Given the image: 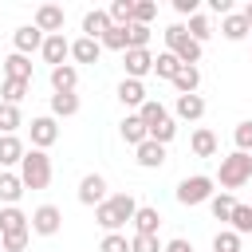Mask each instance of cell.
<instances>
[{"mask_svg":"<svg viewBox=\"0 0 252 252\" xmlns=\"http://www.w3.org/2000/svg\"><path fill=\"white\" fill-rule=\"evenodd\" d=\"M134 213H138V201H134L130 193H110V197L94 209V220H98V228L118 232L122 224H130V220H134Z\"/></svg>","mask_w":252,"mask_h":252,"instance_id":"obj_1","label":"cell"},{"mask_svg":"<svg viewBox=\"0 0 252 252\" xmlns=\"http://www.w3.org/2000/svg\"><path fill=\"white\" fill-rule=\"evenodd\" d=\"M20 181H24V189H47L51 185V158H47V150H28L24 154Z\"/></svg>","mask_w":252,"mask_h":252,"instance_id":"obj_2","label":"cell"},{"mask_svg":"<svg viewBox=\"0 0 252 252\" xmlns=\"http://www.w3.org/2000/svg\"><path fill=\"white\" fill-rule=\"evenodd\" d=\"M161 35H165V51H173V55H177V59H181L185 67H197V63H201V51H205V47L189 39L185 24H169V28L161 32Z\"/></svg>","mask_w":252,"mask_h":252,"instance_id":"obj_3","label":"cell"},{"mask_svg":"<svg viewBox=\"0 0 252 252\" xmlns=\"http://www.w3.org/2000/svg\"><path fill=\"white\" fill-rule=\"evenodd\" d=\"M248 177H252V154H240V150H232L228 158H220V173H217V181L224 185V193L240 189Z\"/></svg>","mask_w":252,"mask_h":252,"instance_id":"obj_4","label":"cell"},{"mask_svg":"<svg viewBox=\"0 0 252 252\" xmlns=\"http://www.w3.org/2000/svg\"><path fill=\"white\" fill-rule=\"evenodd\" d=\"M213 177H205V173H193V177H185L181 185H177V201L181 205H209V197H213Z\"/></svg>","mask_w":252,"mask_h":252,"instance_id":"obj_5","label":"cell"},{"mask_svg":"<svg viewBox=\"0 0 252 252\" xmlns=\"http://www.w3.org/2000/svg\"><path fill=\"white\" fill-rule=\"evenodd\" d=\"M28 228H32L35 236H55V232L63 228V213H59L55 205H39V209L28 217Z\"/></svg>","mask_w":252,"mask_h":252,"instance_id":"obj_6","label":"cell"},{"mask_svg":"<svg viewBox=\"0 0 252 252\" xmlns=\"http://www.w3.org/2000/svg\"><path fill=\"white\" fill-rule=\"evenodd\" d=\"M28 134H32V150H47V146L59 142V122L51 114H39V118H32Z\"/></svg>","mask_w":252,"mask_h":252,"instance_id":"obj_7","label":"cell"},{"mask_svg":"<svg viewBox=\"0 0 252 252\" xmlns=\"http://www.w3.org/2000/svg\"><path fill=\"white\" fill-rule=\"evenodd\" d=\"M106 197H110V193H106V177H102V173H83V181H79V205L98 209Z\"/></svg>","mask_w":252,"mask_h":252,"instance_id":"obj_8","label":"cell"},{"mask_svg":"<svg viewBox=\"0 0 252 252\" xmlns=\"http://www.w3.org/2000/svg\"><path fill=\"white\" fill-rule=\"evenodd\" d=\"M122 67H126V79H146L150 71H154V55H150V47H134V51H122Z\"/></svg>","mask_w":252,"mask_h":252,"instance_id":"obj_9","label":"cell"},{"mask_svg":"<svg viewBox=\"0 0 252 252\" xmlns=\"http://www.w3.org/2000/svg\"><path fill=\"white\" fill-rule=\"evenodd\" d=\"M63 24H67V12H63L59 4H39V8H35V28H39L43 35H59Z\"/></svg>","mask_w":252,"mask_h":252,"instance_id":"obj_10","label":"cell"},{"mask_svg":"<svg viewBox=\"0 0 252 252\" xmlns=\"http://www.w3.org/2000/svg\"><path fill=\"white\" fill-rule=\"evenodd\" d=\"M39 55H43V63H51V67H63L67 59H71V39L59 32V35H43V47H39Z\"/></svg>","mask_w":252,"mask_h":252,"instance_id":"obj_11","label":"cell"},{"mask_svg":"<svg viewBox=\"0 0 252 252\" xmlns=\"http://www.w3.org/2000/svg\"><path fill=\"white\" fill-rule=\"evenodd\" d=\"M134 236H158V228H161V213L154 209V205H138V213H134Z\"/></svg>","mask_w":252,"mask_h":252,"instance_id":"obj_12","label":"cell"},{"mask_svg":"<svg viewBox=\"0 0 252 252\" xmlns=\"http://www.w3.org/2000/svg\"><path fill=\"white\" fill-rule=\"evenodd\" d=\"M12 43H16V55H28V51H39V47H43V32H39L35 24H24V28H16V35H12Z\"/></svg>","mask_w":252,"mask_h":252,"instance_id":"obj_13","label":"cell"},{"mask_svg":"<svg viewBox=\"0 0 252 252\" xmlns=\"http://www.w3.org/2000/svg\"><path fill=\"white\" fill-rule=\"evenodd\" d=\"M51 87H55V94H75V87H79V67H75V63L51 67Z\"/></svg>","mask_w":252,"mask_h":252,"instance_id":"obj_14","label":"cell"},{"mask_svg":"<svg viewBox=\"0 0 252 252\" xmlns=\"http://www.w3.org/2000/svg\"><path fill=\"white\" fill-rule=\"evenodd\" d=\"M134 161L142 165V169H161L165 165V146H158V142H142L138 150H134Z\"/></svg>","mask_w":252,"mask_h":252,"instance_id":"obj_15","label":"cell"},{"mask_svg":"<svg viewBox=\"0 0 252 252\" xmlns=\"http://www.w3.org/2000/svg\"><path fill=\"white\" fill-rule=\"evenodd\" d=\"M110 32V16H106V8H91L87 16H83V35L87 39H102Z\"/></svg>","mask_w":252,"mask_h":252,"instance_id":"obj_16","label":"cell"},{"mask_svg":"<svg viewBox=\"0 0 252 252\" xmlns=\"http://www.w3.org/2000/svg\"><path fill=\"white\" fill-rule=\"evenodd\" d=\"M0 63H4V79L32 83V59H28V55H16V51H12V55H4Z\"/></svg>","mask_w":252,"mask_h":252,"instance_id":"obj_17","label":"cell"},{"mask_svg":"<svg viewBox=\"0 0 252 252\" xmlns=\"http://www.w3.org/2000/svg\"><path fill=\"white\" fill-rule=\"evenodd\" d=\"M173 114L185 118V122H197V118H205V98H201V94H177Z\"/></svg>","mask_w":252,"mask_h":252,"instance_id":"obj_18","label":"cell"},{"mask_svg":"<svg viewBox=\"0 0 252 252\" xmlns=\"http://www.w3.org/2000/svg\"><path fill=\"white\" fill-rule=\"evenodd\" d=\"M118 134H122V142H126V146H134V150L150 138V134H146V122H142L138 114H126V118L118 122Z\"/></svg>","mask_w":252,"mask_h":252,"instance_id":"obj_19","label":"cell"},{"mask_svg":"<svg viewBox=\"0 0 252 252\" xmlns=\"http://www.w3.org/2000/svg\"><path fill=\"white\" fill-rule=\"evenodd\" d=\"M24 154H28V146H24L16 134H0V165H4V169H8V165H20Z\"/></svg>","mask_w":252,"mask_h":252,"instance_id":"obj_20","label":"cell"},{"mask_svg":"<svg viewBox=\"0 0 252 252\" xmlns=\"http://www.w3.org/2000/svg\"><path fill=\"white\" fill-rule=\"evenodd\" d=\"M98 55H102V43L98 39H87V35L71 39V59L75 63H98Z\"/></svg>","mask_w":252,"mask_h":252,"instance_id":"obj_21","label":"cell"},{"mask_svg":"<svg viewBox=\"0 0 252 252\" xmlns=\"http://www.w3.org/2000/svg\"><path fill=\"white\" fill-rule=\"evenodd\" d=\"M146 98H150V94H146V83H138V79H122V83H118V102H122V106H134V110H138Z\"/></svg>","mask_w":252,"mask_h":252,"instance_id":"obj_22","label":"cell"},{"mask_svg":"<svg viewBox=\"0 0 252 252\" xmlns=\"http://www.w3.org/2000/svg\"><path fill=\"white\" fill-rule=\"evenodd\" d=\"M8 232H28V213L16 209V205L0 209V236H8Z\"/></svg>","mask_w":252,"mask_h":252,"instance_id":"obj_23","label":"cell"},{"mask_svg":"<svg viewBox=\"0 0 252 252\" xmlns=\"http://www.w3.org/2000/svg\"><path fill=\"white\" fill-rule=\"evenodd\" d=\"M248 32H252V28L244 24V16H240V12H228V16H220V35H224L228 43H240Z\"/></svg>","mask_w":252,"mask_h":252,"instance_id":"obj_24","label":"cell"},{"mask_svg":"<svg viewBox=\"0 0 252 252\" xmlns=\"http://www.w3.org/2000/svg\"><path fill=\"white\" fill-rule=\"evenodd\" d=\"M134 114H138V118H142V122H146V134H150V130H154V126H161V122H165V118H169V110H165V106H161V102H158V98H146V102H142V106H138V110H134Z\"/></svg>","mask_w":252,"mask_h":252,"instance_id":"obj_25","label":"cell"},{"mask_svg":"<svg viewBox=\"0 0 252 252\" xmlns=\"http://www.w3.org/2000/svg\"><path fill=\"white\" fill-rule=\"evenodd\" d=\"M189 150H193L197 158H213V154H217V134H213L209 126H197L193 138H189Z\"/></svg>","mask_w":252,"mask_h":252,"instance_id":"obj_26","label":"cell"},{"mask_svg":"<svg viewBox=\"0 0 252 252\" xmlns=\"http://www.w3.org/2000/svg\"><path fill=\"white\" fill-rule=\"evenodd\" d=\"M20 197H24V181H20V173L0 169V201H4V205H16Z\"/></svg>","mask_w":252,"mask_h":252,"instance_id":"obj_27","label":"cell"},{"mask_svg":"<svg viewBox=\"0 0 252 252\" xmlns=\"http://www.w3.org/2000/svg\"><path fill=\"white\" fill-rule=\"evenodd\" d=\"M181 67H185V63H181L173 51H158V55H154V75H158V79H169V83H173V75H177Z\"/></svg>","mask_w":252,"mask_h":252,"instance_id":"obj_28","label":"cell"},{"mask_svg":"<svg viewBox=\"0 0 252 252\" xmlns=\"http://www.w3.org/2000/svg\"><path fill=\"white\" fill-rule=\"evenodd\" d=\"M106 16H110V28H130L134 24V0H114L106 8Z\"/></svg>","mask_w":252,"mask_h":252,"instance_id":"obj_29","label":"cell"},{"mask_svg":"<svg viewBox=\"0 0 252 252\" xmlns=\"http://www.w3.org/2000/svg\"><path fill=\"white\" fill-rule=\"evenodd\" d=\"M173 87H177V94H197V87H201V67H181V71L173 75Z\"/></svg>","mask_w":252,"mask_h":252,"instance_id":"obj_30","label":"cell"},{"mask_svg":"<svg viewBox=\"0 0 252 252\" xmlns=\"http://www.w3.org/2000/svg\"><path fill=\"white\" fill-rule=\"evenodd\" d=\"M28 91H32V83H16V79H4V87H0V102H12V106H20V102L28 98Z\"/></svg>","mask_w":252,"mask_h":252,"instance_id":"obj_31","label":"cell"},{"mask_svg":"<svg viewBox=\"0 0 252 252\" xmlns=\"http://www.w3.org/2000/svg\"><path fill=\"white\" fill-rule=\"evenodd\" d=\"M79 114V94H51V118H71Z\"/></svg>","mask_w":252,"mask_h":252,"instance_id":"obj_32","label":"cell"},{"mask_svg":"<svg viewBox=\"0 0 252 252\" xmlns=\"http://www.w3.org/2000/svg\"><path fill=\"white\" fill-rule=\"evenodd\" d=\"M209 209H213V217H217V220H228V217H232V209H236V197L220 189V193H213V197H209Z\"/></svg>","mask_w":252,"mask_h":252,"instance_id":"obj_33","label":"cell"},{"mask_svg":"<svg viewBox=\"0 0 252 252\" xmlns=\"http://www.w3.org/2000/svg\"><path fill=\"white\" fill-rule=\"evenodd\" d=\"M24 126V114H20V106H12V102H0V134H16Z\"/></svg>","mask_w":252,"mask_h":252,"instance_id":"obj_34","label":"cell"},{"mask_svg":"<svg viewBox=\"0 0 252 252\" xmlns=\"http://www.w3.org/2000/svg\"><path fill=\"white\" fill-rule=\"evenodd\" d=\"M185 32H189V39H193V43H201V47H205V39L213 35V24H209V16H201V12H197V16H189V28H185Z\"/></svg>","mask_w":252,"mask_h":252,"instance_id":"obj_35","label":"cell"},{"mask_svg":"<svg viewBox=\"0 0 252 252\" xmlns=\"http://www.w3.org/2000/svg\"><path fill=\"white\" fill-rule=\"evenodd\" d=\"M228 224H232V232H252V205H240L236 201V209H232V217H228Z\"/></svg>","mask_w":252,"mask_h":252,"instance_id":"obj_36","label":"cell"},{"mask_svg":"<svg viewBox=\"0 0 252 252\" xmlns=\"http://www.w3.org/2000/svg\"><path fill=\"white\" fill-rule=\"evenodd\" d=\"M213 252H240V232L220 228V232L213 236Z\"/></svg>","mask_w":252,"mask_h":252,"instance_id":"obj_37","label":"cell"},{"mask_svg":"<svg viewBox=\"0 0 252 252\" xmlns=\"http://www.w3.org/2000/svg\"><path fill=\"white\" fill-rule=\"evenodd\" d=\"M134 47H150V28L146 24H130L126 28V51H134Z\"/></svg>","mask_w":252,"mask_h":252,"instance_id":"obj_38","label":"cell"},{"mask_svg":"<svg viewBox=\"0 0 252 252\" xmlns=\"http://www.w3.org/2000/svg\"><path fill=\"white\" fill-rule=\"evenodd\" d=\"M28 240H32V228L28 232H8V236H0V252H24Z\"/></svg>","mask_w":252,"mask_h":252,"instance_id":"obj_39","label":"cell"},{"mask_svg":"<svg viewBox=\"0 0 252 252\" xmlns=\"http://www.w3.org/2000/svg\"><path fill=\"white\" fill-rule=\"evenodd\" d=\"M154 16H158V0H134V24H146L150 28Z\"/></svg>","mask_w":252,"mask_h":252,"instance_id":"obj_40","label":"cell"},{"mask_svg":"<svg viewBox=\"0 0 252 252\" xmlns=\"http://www.w3.org/2000/svg\"><path fill=\"white\" fill-rule=\"evenodd\" d=\"M173 134H177V122H173V118H165L161 126H154V130H150V142H158V146H169V142H173Z\"/></svg>","mask_w":252,"mask_h":252,"instance_id":"obj_41","label":"cell"},{"mask_svg":"<svg viewBox=\"0 0 252 252\" xmlns=\"http://www.w3.org/2000/svg\"><path fill=\"white\" fill-rule=\"evenodd\" d=\"M232 142H236V150H240V154H252V122H236Z\"/></svg>","mask_w":252,"mask_h":252,"instance_id":"obj_42","label":"cell"},{"mask_svg":"<svg viewBox=\"0 0 252 252\" xmlns=\"http://www.w3.org/2000/svg\"><path fill=\"white\" fill-rule=\"evenodd\" d=\"M98 43H102L106 51H126V28H110Z\"/></svg>","mask_w":252,"mask_h":252,"instance_id":"obj_43","label":"cell"},{"mask_svg":"<svg viewBox=\"0 0 252 252\" xmlns=\"http://www.w3.org/2000/svg\"><path fill=\"white\" fill-rule=\"evenodd\" d=\"M98 252H130V240L122 232H106L102 244H98Z\"/></svg>","mask_w":252,"mask_h":252,"instance_id":"obj_44","label":"cell"},{"mask_svg":"<svg viewBox=\"0 0 252 252\" xmlns=\"http://www.w3.org/2000/svg\"><path fill=\"white\" fill-rule=\"evenodd\" d=\"M165 244L158 236H130V252H161Z\"/></svg>","mask_w":252,"mask_h":252,"instance_id":"obj_45","label":"cell"},{"mask_svg":"<svg viewBox=\"0 0 252 252\" xmlns=\"http://www.w3.org/2000/svg\"><path fill=\"white\" fill-rule=\"evenodd\" d=\"M173 12L177 16H197V0H173Z\"/></svg>","mask_w":252,"mask_h":252,"instance_id":"obj_46","label":"cell"},{"mask_svg":"<svg viewBox=\"0 0 252 252\" xmlns=\"http://www.w3.org/2000/svg\"><path fill=\"white\" fill-rule=\"evenodd\" d=\"M161 252H193V244H189L185 236H173V240H169V244H165Z\"/></svg>","mask_w":252,"mask_h":252,"instance_id":"obj_47","label":"cell"},{"mask_svg":"<svg viewBox=\"0 0 252 252\" xmlns=\"http://www.w3.org/2000/svg\"><path fill=\"white\" fill-rule=\"evenodd\" d=\"M209 8H213L217 16H228V12H232V0H209Z\"/></svg>","mask_w":252,"mask_h":252,"instance_id":"obj_48","label":"cell"},{"mask_svg":"<svg viewBox=\"0 0 252 252\" xmlns=\"http://www.w3.org/2000/svg\"><path fill=\"white\" fill-rule=\"evenodd\" d=\"M240 16H244V24H248V28H252V0H248V4H244V12H240Z\"/></svg>","mask_w":252,"mask_h":252,"instance_id":"obj_49","label":"cell"}]
</instances>
